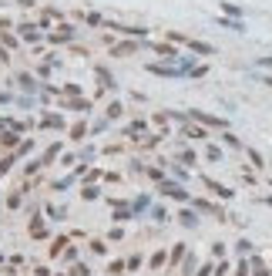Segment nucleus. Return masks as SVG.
<instances>
[{"mask_svg": "<svg viewBox=\"0 0 272 276\" xmlns=\"http://www.w3.org/2000/svg\"><path fill=\"white\" fill-rule=\"evenodd\" d=\"M97 195H101V189H97L94 182H91V186H84V189H81V199H84V202H94Z\"/></svg>", "mask_w": 272, "mask_h": 276, "instance_id": "obj_27", "label": "nucleus"}, {"mask_svg": "<svg viewBox=\"0 0 272 276\" xmlns=\"http://www.w3.org/2000/svg\"><path fill=\"white\" fill-rule=\"evenodd\" d=\"M14 78H17V84H20V88H24V91H34V95H37V91H40V81H37V74H31V71H17Z\"/></svg>", "mask_w": 272, "mask_h": 276, "instance_id": "obj_12", "label": "nucleus"}, {"mask_svg": "<svg viewBox=\"0 0 272 276\" xmlns=\"http://www.w3.org/2000/svg\"><path fill=\"white\" fill-rule=\"evenodd\" d=\"M108 239H111V243H118V239H125V229H121V226H114L111 233H108Z\"/></svg>", "mask_w": 272, "mask_h": 276, "instance_id": "obj_41", "label": "nucleus"}, {"mask_svg": "<svg viewBox=\"0 0 272 276\" xmlns=\"http://www.w3.org/2000/svg\"><path fill=\"white\" fill-rule=\"evenodd\" d=\"M84 135H88V122H74L71 125V138H74V142H81Z\"/></svg>", "mask_w": 272, "mask_h": 276, "instance_id": "obj_28", "label": "nucleus"}, {"mask_svg": "<svg viewBox=\"0 0 272 276\" xmlns=\"http://www.w3.org/2000/svg\"><path fill=\"white\" fill-rule=\"evenodd\" d=\"M259 67H272V57H259Z\"/></svg>", "mask_w": 272, "mask_h": 276, "instance_id": "obj_50", "label": "nucleus"}, {"mask_svg": "<svg viewBox=\"0 0 272 276\" xmlns=\"http://www.w3.org/2000/svg\"><path fill=\"white\" fill-rule=\"evenodd\" d=\"M10 61H14V54H10V51L0 44V64H7V67H10Z\"/></svg>", "mask_w": 272, "mask_h": 276, "instance_id": "obj_39", "label": "nucleus"}, {"mask_svg": "<svg viewBox=\"0 0 272 276\" xmlns=\"http://www.w3.org/2000/svg\"><path fill=\"white\" fill-rule=\"evenodd\" d=\"M20 202H24V195H20V192L7 195V205H10V209H20Z\"/></svg>", "mask_w": 272, "mask_h": 276, "instance_id": "obj_36", "label": "nucleus"}, {"mask_svg": "<svg viewBox=\"0 0 272 276\" xmlns=\"http://www.w3.org/2000/svg\"><path fill=\"white\" fill-rule=\"evenodd\" d=\"M14 27H17V24L10 20V17H0V31H14Z\"/></svg>", "mask_w": 272, "mask_h": 276, "instance_id": "obj_44", "label": "nucleus"}, {"mask_svg": "<svg viewBox=\"0 0 272 276\" xmlns=\"http://www.w3.org/2000/svg\"><path fill=\"white\" fill-rule=\"evenodd\" d=\"M262 84H265V88H272V74H262Z\"/></svg>", "mask_w": 272, "mask_h": 276, "instance_id": "obj_51", "label": "nucleus"}, {"mask_svg": "<svg viewBox=\"0 0 272 276\" xmlns=\"http://www.w3.org/2000/svg\"><path fill=\"white\" fill-rule=\"evenodd\" d=\"M0 44H4V48L10 51V54H14V51H20V37H17V31H0Z\"/></svg>", "mask_w": 272, "mask_h": 276, "instance_id": "obj_14", "label": "nucleus"}, {"mask_svg": "<svg viewBox=\"0 0 272 276\" xmlns=\"http://www.w3.org/2000/svg\"><path fill=\"white\" fill-rule=\"evenodd\" d=\"M229 269H232V266H229V260H222V263H215V276H225V273H229Z\"/></svg>", "mask_w": 272, "mask_h": 276, "instance_id": "obj_43", "label": "nucleus"}, {"mask_svg": "<svg viewBox=\"0 0 272 276\" xmlns=\"http://www.w3.org/2000/svg\"><path fill=\"white\" fill-rule=\"evenodd\" d=\"M249 266H252V276H272V273H269V266H265L259 256H252V260H249Z\"/></svg>", "mask_w": 272, "mask_h": 276, "instance_id": "obj_25", "label": "nucleus"}, {"mask_svg": "<svg viewBox=\"0 0 272 276\" xmlns=\"http://www.w3.org/2000/svg\"><path fill=\"white\" fill-rule=\"evenodd\" d=\"M182 135H185V138H195V142H208V138H212L205 125H195L192 118H188V122H182Z\"/></svg>", "mask_w": 272, "mask_h": 276, "instance_id": "obj_7", "label": "nucleus"}, {"mask_svg": "<svg viewBox=\"0 0 272 276\" xmlns=\"http://www.w3.org/2000/svg\"><path fill=\"white\" fill-rule=\"evenodd\" d=\"M94 74H97V81L104 84V88L111 91V88H118V84H114V78L111 74H108V67H101V64H94Z\"/></svg>", "mask_w": 272, "mask_h": 276, "instance_id": "obj_21", "label": "nucleus"}, {"mask_svg": "<svg viewBox=\"0 0 272 276\" xmlns=\"http://www.w3.org/2000/svg\"><path fill=\"white\" fill-rule=\"evenodd\" d=\"M182 48H188L192 54H199V57H212V54H215V48H212L208 41H199V37H185Z\"/></svg>", "mask_w": 272, "mask_h": 276, "instance_id": "obj_9", "label": "nucleus"}, {"mask_svg": "<svg viewBox=\"0 0 272 276\" xmlns=\"http://www.w3.org/2000/svg\"><path fill=\"white\" fill-rule=\"evenodd\" d=\"M34 273H37V276H54V273H51V266H37Z\"/></svg>", "mask_w": 272, "mask_h": 276, "instance_id": "obj_49", "label": "nucleus"}, {"mask_svg": "<svg viewBox=\"0 0 272 276\" xmlns=\"http://www.w3.org/2000/svg\"><path fill=\"white\" fill-rule=\"evenodd\" d=\"M205 158H208V162H222V148H218V145H208V142H205Z\"/></svg>", "mask_w": 272, "mask_h": 276, "instance_id": "obj_29", "label": "nucleus"}, {"mask_svg": "<svg viewBox=\"0 0 272 276\" xmlns=\"http://www.w3.org/2000/svg\"><path fill=\"white\" fill-rule=\"evenodd\" d=\"M71 246V236H57L54 246H51V256H64V249Z\"/></svg>", "mask_w": 272, "mask_h": 276, "instance_id": "obj_23", "label": "nucleus"}, {"mask_svg": "<svg viewBox=\"0 0 272 276\" xmlns=\"http://www.w3.org/2000/svg\"><path fill=\"white\" fill-rule=\"evenodd\" d=\"M178 222L188 226V229H195V226H199V212H195V209H182V212H178Z\"/></svg>", "mask_w": 272, "mask_h": 276, "instance_id": "obj_19", "label": "nucleus"}, {"mask_svg": "<svg viewBox=\"0 0 272 276\" xmlns=\"http://www.w3.org/2000/svg\"><path fill=\"white\" fill-rule=\"evenodd\" d=\"M215 20L225 27V31H235V34H242V31H245V24H242L239 17H225V14H222V17H215Z\"/></svg>", "mask_w": 272, "mask_h": 276, "instance_id": "obj_17", "label": "nucleus"}, {"mask_svg": "<svg viewBox=\"0 0 272 276\" xmlns=\"http://www.w3.org/2000/svg\"><path fill=\"white\" fill-rule=\"evenodd\" d=\"M152 219H158V222H165V219H168V212H165V205H155V209H152Z\"/></svg>", "mask_w": 272, "mask_h": 276, "instance_id": "obj_37", "label": "nucleus"}, {"mask_svg": "<svg viewBox=\"0 0 272 276\" xmlns=\"http://www.w3.org/2000/svg\"><path fill=\"white\" fill-rule=\"evenodd\" d=\"M158 192H161V195H168V199H178V202H192V195L185 192V186H182V182L165 179V182H158Z\"/></svg>", "mask_w": 272, "mask_h": 276, "instance_id": "obj_3", "label": "nucleus"}, {"mask_svg": "<svg viewBox=\"0 0 272 276\" xmlns=\"http://www.w3.org/2000/svg\"><path fill=\"white\" fill-rule=\"evenodd\" d=\"M74 20H81L84 27L97 31V27H104V20H108V17H104V14H97V10H78V14H74Z\"/></svg>", "mask_w": 272, "mask_h": 276, "instance_id": "obj_6", "label": "nucleus"}, {"mask_svg": "<svg viewBox=\"0 0 272 276\" xmlns=\"http://www.w3.org/2000/svg\"><path fill=\"white\" fill-rule=\"evenodd\" d=\"M165 266H168V249L161 246V249H155V252H152V260H148V269H152V273H158V269H165Z\"/></svg>", "mask_w": 272, "mask_h": 276, "instance_id": "obj_13", "label": "nucleus"}, {"mask_svg": "<svg viewBox=\"0 0 272 276\" xmlns=\"http://www.w3.org/2000/svg\"><path fill=\"white\" fill-rule=\"evenodd\" d=\"M0 260H4V252H0Z\"/></svg>", "mask_w": 272, "mask_h": 276, "instance_id": "obj_52", "label": "nucleus"}, {"mask_svg": "<svg viewBox=\"0 0 272 276\" xmlns=\"http://www.w3.org/2000/svg\"><path fill=\"white\" fill-rule=\"evenodd\" d=\"M235 246H239V252H252V243H249V239H239Z\"/></svg>", "mask_w": 272, "mask_h": 276, "instance_id": "obj_47", "label": "nucleus"}, {"mask_svg": "<svg viewBox=\"0 0 272 276\" xmlns=\"http://www.w3.org/2000/svg\"><path fill=\"white\" fill-rule=\"evenodd\" d=\"M10 101H14V95L10 91H0V105H10Z\"/></svg>", "mask_w": 272, "mask_h": 276, "instance_id": "obj_48", "label": "nucleus"}, {"mask_svg": "<svg viewBox=\"0 0 272 276\" xmlns=\"http://www.w3.org/2000/svg\"><path fill=\"white\" fill-rule=\"evenodd\" d=\"M17 145H20V131H14V128L0 131V152H14Z\"/></svg>", "mask_w": 272, "mask_h": 276, "instance_id": "obj_11", "label": "nucleus"}, {"mask_svg": "<svg viewBox=\"0 0 272 276\" xmlns=\"http://www.w3.org/2000/svg\"><path fill=\"white\" fill-rule=\"evenodd\" d=\"M222 14H229V17H242V7H239V4H222Z\"/></svg>", "mask_w": 272, "mask_h": 276, "instance_id": "obj_34", "label": "nucleus"}, {"mask_svg": "<svg viewBox=\"0 0 272 276\" xmlns=\"http://www.w3.org/2000/svg\"><path fill=\"white\" fill-rule=\"evenodd\" d=\"M91 252H94V256H104V252H108V243H104V239H91Z\"/></svg>", "mask_w": 272, "mask_h": 276, "instance_id": "obj_30", "label": "nucleus"}, {"mask_svg": "<svg viewBox=\"0 0 272 276\" xmlns=\"http://www.w3.org/2000/svg\"><path fill=\"white\" fill-rule=\"evenodd\" d=\"M47 216H51V219H61V216H67V209H61V205H47Z\"/></svg>", "mask_w": 272, "mask_h": 276, "instance_id": "obj_38", "label": "nucleus"}, {"mask_svg": "<svg viewBox=\"0 0 272 276\" xmlns=\"http://www.w3.org/2000/svg\"><path fill=\"white\" fill-rule=\"evenodd\" d=\"M249 269H252V266H249V260H242L239 266H235V276H252V273H249Z\"/></svg>", "mask_w": 272, "mask_h": 276, "instance_id": "obj_40", "label": "nucleus"}, {"mask_svg": "<svg viewBox=\"0 0 272 276\" xmlns=\"http://www.w3.org/2000/svg\"><path fill=\"white\" fill-rule=\"evenodd\" d=\"M17 7H24V10H34V7H37V0H17Z\"/></svg>", "mask_w": 272, "mask_h": 276, "instance_id": "obj_46", "label": "nucleus"}, {"mask_svg": "<svg viewBox=\"0 0 272 276\" xmlns=\"http://www.w3.org/2000/svg\"><path fill=\"white\" fill-rule=\"evenodd\" d=\"M138 266H141V252H135V256H128V269H131V273H135Z\"/></svg>", "mask_w": 272, "mask_h": 276, "instance_id": "obj_42", "label": "nucleus"}, {"mask_svg": "<svg viewBox=\"0 0 272 276\" xmlns=\"http://www.w3.org/2000/svg\"><path fill=\"white\" fill-rule=\"evenodd\" d=\"M178 162H185V165H195L199 158H195V152H192V148H182V152H178Z\"/></svg>", "mask_w": 272, "mask_h": 276, "instance_id": "obj_32", "label": "nucleus"}, {"mask_svg": "<svg viewBox=\"0 0 272 276\" xmlns=\"http://www.w3.org/2000/svg\"><path fill=\"white\" fill-rule=\"evenodd\" d=\"M61 108L64 111H91L94 101H88V98H61Z\"/></svg>", "mask_w": 272, "mask_h": 276, "instance_id": "obj_10", "label": "nucleus"}, {"mask_svg": "<svg viewBox=\"0 0 272 276\" xmlns=\"http://www.w3.org/2000/svg\"><path fill=\"white\" fill-rule=\"evenodd\" d=\"M245 155H249V162H252V169H262V165H265V162H262V155H259L256 148H245Z\"/></svg>", "mask_w": 272, "mask_h": 276, "instance_id": "obj_31", "label": "nucleus"}, {"mask_svg": "<svg viewBox=\"0 0 272 276\" xmlns=\"http://www.w3.org/2000/svg\"><path fill=\"white\" fill-rule=\"evenodd\" d=\"M57 155H61V142H54V145H47V148H44V155L37 158V162H40V169H44V165H51V162L57 158Z\"/></svg>", "mask_w": 272, "mask_h": 276, "instance_id": "obj_18", "label": "nucleus"}, {"mask_svg": "<svg viewBox=\"0 0 272 276\" xmlns=\"http://www.w3.org/2000/svg\"><path fill=\"white\" fill-rule=\"evenodd\" d=\"M78 27H74V20H57L54 24V31H47V37L44 41L47 44H54V48H61V44H74L78 41Z\"/></svg>", "mask_w": 272, "mask_h": 276, "instance_id": "obj_1", "label": "nucleus"}, {"mask_svg": "<svg viewBox=\"0 0 272 276\" xmlns=\"http://www.w3.org/2000/svg\"><path fill=\"white\" fill-rule=\"evenodd\" d=\"M195 276H215V263H202Z\"/></svg>", "mask_w": 272, "mask_h": 276, "instance_id": "obj_35", "label": "nucleus"}, {"mask_svg": "<svg viewBox=\"0 0 272 276\" xmlns=\"http://www.w3.org/2000/svg\"><path fill=\"white\" fill-rule=\"evenodd\" d=\"M202 186H205L212 195L225 199V202H229V199H235V192H232V189H229V186H222V182H215V179H208V175H202Z\"/></svg>", "mask_w": 272, "mask_h": 276, "instance_id": "obj_8", "label": "nucleus"}, {"mask_svg": "<svg viewBox=\"0 0 272 276\" xmlns=\"http://www.w3.org/2000/svg\"><path fill=\"white\" fill-rule=\"evenodd\" d=\"M31 236H34V239H44V236H47V226H44L40 216H34V219H31Z\"/></svg>", "mask_w": 272, "mask_h": 276, "instance_id": "obj_24", "label": "nucleus"}, {"mask_svg": "<svg viewBox=\"0 0 272 276\" xmlns=\"http://www.w3.org/2000/svg\"><path fill=\"white\" fill-rule=\"evenodd\" d=\"M104 114H108V122H118L121 114H125V105H121V101H108V108H104Z\"/></svg>", "mask_w": 272, "mask_h": 276, "instance_id": "obj_22", "label": "nucleus"}, {"mask_svg": "<svg viewBox=\"0 0 272 276\" xmlns=\"http://www.w3.org/2000/svg\"><path fill=\"white\" fill-rule=\"evenodd\" d=\"M14 31H17V37H20L24 44H44V37H47V34L37 27V20H20Z\"/></svg>", "mask_w": 272, "mask_h": 276, "instance_id": "obj_2", "label": "nucleus"}, {"mask_svg": "<svg viewBox=\"0 0 272 276\" xmlns=\"http://www.w3.org/2000/svg\"><path fill=\"white\" fill-rule=\"evenodd\" d=\"M188 118H192L195 125H205V128H229V122H225V118H215V114H208V111H199V108H195V111H188Z\"/></svg>", "mask_w": 272, "mask_h": 276, "instance_id": "obj_5", "label": "nucleus"}, {"mask_svg": "<svg viewBox=\"0 0 272 276\" xmlns=\"http://www.w3.org/2000/svg\"><path fill=\"white\" fill-rule=\"evenodd\" d=\"M185 256H188V249H185V243H175V246H171V252H168V269H175L178 263L185 260Z\"/></svg>", "mask_w": 272, "mask_h": 276, "instance_id": "obj_16", "label": "nucleus"}, {"mask_svg": "<svg viewBox=\"0 0 272 276\" xmlns=\"http://www.w3.org/2000/svg\"><path fill=\"white\" fill-rule=\"evenodd\" d=\"M37 128H57V131H64V118L61 114H40V122H37Z\"/></svg>", "mask_w": 272, "mask_h": 276, "instance_id": "obj_15", "label": "nucleus"}, {"mask_svg": "<svg viewBox=\"0 0 272 276\" xmlns=\"http://www.w3.org/2000/svg\"><path fill=\"white\" fill-rule=\"evenodd\" d=\"M17 162H20V158H17V152H7V155H0V175H7V172L14 169Z\"/></svg>", "mask_w": 272, "mask_h": 276, "instance_id": "obj_20", "label": "nucleus"}, {"mask_svg": "<svg viewBox=\"0 0 272 276\" xmlns=\"http://www.w3.org/2000/svg\"><path fill=\"white\" fill-rule=\"evenodd\" d=\"M144 48V41H135V37H125V41H114L111 44V57H131Z\"/></svg>", "mask_w": 272, "mask_h": 276, "instance_id": "obj_4", "label": "nucleus"}, {"mask_svg": "<svg viewBox=\"0 0 272 276\" xmlns=\"http://www.w3.org/2000/svg\"><path fill=\"white\" fill-rule=\"evenodd\" d=\"M222 142H225V145H229V148H242V142H239V138H235V135H232V131H229V128L222 131Z\"/></svg>", "mask_w": 272, "mask_h": 276, "instance_id": "obj_33", "label": "nucleus"}, {"mask_svg": "<svg viewBox=\"0 0 272 276\" xmlns=\"http://www.w3.org/2000/svg\"><path fill=\"white\" fill-rule=\"evenodd\" d=\"M212 256H225V243H212Z\"/></svg>", "mask_w": 272, "mask_h": 276, "instance_id": "obj_45", "label": "nucleus"}, {"mask_svg": "<svg viewBox=\"0 0 272 276\" xmlns=\"http://www.w3.org/2000/svg\"><path fill=\"white\" fill-rule=\"evenodd\" d=\"M125 269H128V260H111L108 263V276H121Z\"/></svg>", "mask_w": 272, "mask_h": 276, "instance_id": "obj_26", "label": "nucleus"}]
</instances>
